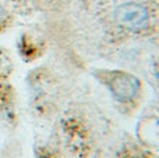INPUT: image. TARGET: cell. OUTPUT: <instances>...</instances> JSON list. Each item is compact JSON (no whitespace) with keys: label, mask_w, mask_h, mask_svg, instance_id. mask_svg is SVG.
Masks as SVG:
<instances>
[{"label":"cell","mask_w":159,"mask_h":158,"mask_svg":"<svg viewBox=\"0 0 159 158\" xmlns=\"http://www.w3.org/2000/svg\"><path fill=\"white\" fill-rule=\"evenodd\" d=\"M117 24L130 31H143L149 25V12L139 3H123L116 9Z\"/></svg>","instance_id":"1"},{"label":"cell","mask_w":159,"mask_h":158,"mask_svg":"<svg viewBox=\"0 0 159 158\" xmlns=\"http://www.w3.org/2000/svg\"><path fill=\"white\" fill-rule=\"evenodd\" d=\"M108 86H110L112 95L121 101L130 100L139 91V81L133 75L124 72H112L108 78Z\"/></svg>","instance_id":"2"}]
</instances>
